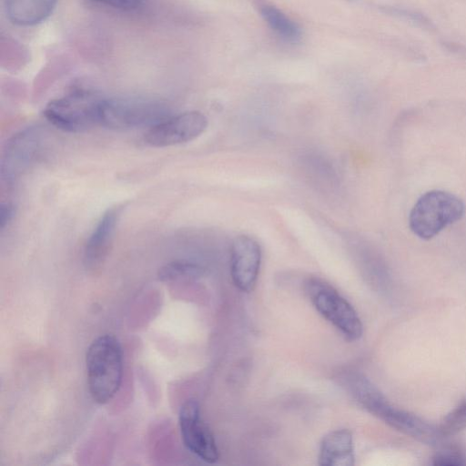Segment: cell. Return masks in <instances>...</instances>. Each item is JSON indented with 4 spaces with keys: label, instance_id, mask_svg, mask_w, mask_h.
I'll list each match as a JSON object with an SVG mask.
<instances>
[{
    "label": "cell",
    "instance_id": "5bb4252c",
    "mask_svg": "<svg viewBox=\"0 0 466 466\" xmlns=\"http://www.w3.org/2000/svg\"><path fill=\"white\" fill-rule=\"evenodd\" d=\"M58 0H5L9 20L18 25H33L50 15Z\"/></svg>",
    "mask_w": 466,
    "mask_h": 466
},
{
    "label": "cell",
    "instance_id": "30bf717a",
    "mask_svg": "<svg viewBox=\"0 0 466 466\" xmlns=\"http://www.w3.org/2000/svg\"><path fill=\"white\" fill-rule=\"evenodd\" d=\"M122 206L106 209L89 235L83 251L84 265L88 269L99 268L110 250L116 229L122 213Z\"/></svg>",
    "mask_w": 466,
    "mask_h": 466
},
{
    "label": "cell",
    "instance_id": "ffe728a7",
    "mask_svg": "<svg viewBox=\"0 0 466 466\" xmlns=\"http://www.w3.org/2000/svg\"><path fill=\"white\" fill-rule=\"evenodd\" d=\"M16 213L15 206L13 203H2L0 207V228L1 231H4L6 227H8Z\"/></svg>",
    "mask_w": 466,
    "mask_h": 466
},
{
    "label": "cell",
    "instance_id": "52a82bcc",
    "mask_svg": "<svg viewBox=\"0 0 466 466\" xmlns=\"http://www.w3.org/2000/svg\"><path fill=\"white\" fill-rule=\"evenodd\" d=\"M207 127L208 119L201 112H183L169 116L149 127L144 140L154 147L181 145L198 137Z\"/></svg>",
    "mask_w": 466,
    "mask_h": 466
},
{
    "label": "cell",
    "instance_id": "3957f363",
    "mask_svg": "<svg viewBox=\"0 0 466 466\" xmlns=\"http://www.w3.org/2000/svg\"><path fill=\"white\" fill-rule=\"evenodd\" d=\"M163 102L149 98L102 99L98 126L113 130L148 128L171 116Z\"/></svg>",
    "mask_w": 466,
    "mask_h": 466
},
{
    "label": "cell",
    "instance_id": "ac0fdd59",
    "mask_svg": "<svg viewBox=\"0 0 466 466\" xmlns=\"http://www.w3.org/2000/svg\"><path fill=\"white\" fill-rule=\"evenodd\" d=\"M435 466H466V452L460 447L447 446L432 457Z\"/></svg>",
    "mask_w": 466,
    "mask_h": 466
},
{
    "label": "cell",
    "instance_id": "277c9868",
    "mask_svg": "<svg viewBox=\"0 0 466 466\" xmlns=\"http://www.w3.org/2000/svg\"><path fill=\"white\" fill-rule=\"evenodd\" d=\"M305 292L317 311L350 341L363 333L361 320L353 306L329 283L319 278L305 282Z\"/></svg>",
    "mask_w": 466,
    "mask_h": 466
},
{
    "label": "cell",
    "instance_id": "9c48e42d",
    "mask_svg": "<svg viewBox=\"0 0 466 466\" xmlns=\"http://www.w3.org/2000/svg\"><path fill=\"white\" fill-rule=\"evenodd\" d=\"M261 264V248L256 239L241 235L230 248V274L235 286L243 292L253 290Z\"/></svg>",
    "mask_w": 466,
    "mask_h": 466
},
{
    "label": "cell",
    "instance_id": "8fae6325",
    "mask_svg": "<svg viewBox=\"0 0 466 466\" xmlns=\"http://www.w3.org/2000/svg\"><path fill=\"white\" fill-rule=\"evenodd\" d=\"M339 380L342 387L361 407L381 420H384L393 408L382 392L361 373L347 372Z\"/></svg>",
    "mask_w": 466,
    "mask_h": 466
},
{
    "label": "cell",
    "instance_id": "7c38bea8",
    "mask_svg": "<svg viewBox=\"0 0 466 466\" xmlns=\"http://www.w3.org/2000/svg\"><path fill=\"white\" fill-rule=\"evenodd\" d=\"M410 438L434 447H441L444 437L439 428L408 411L393 407L383 420Z\"/></svg>",
    "mask_w": 466,
    "mask_h": 466
},
{
    "label": "cell",
    "instance_id": "ba28073f",
    "mask_svg": "<svg viewBox=\"0 0 466 466\" xmlns=\"http://www.w3.org/2000/svg\"><path fill=\"white\" fill-rule=\"evenodd\" d=\"M179 426L183 442L188 451L208 463L218 461L219 454L215 439L201 418L196 400H188L182 405Z\"/></svg>",
    "mask_w": 466,
    "mask_h": 466
},
{
    "label": "cell",
    "instance_id": "8992f818",
    "mask_svg": "<svg viewBox=\"0 0 466 466\" xmlns=\"http://www.w3.org/2000/svg\"><path fill=\"white\" fill-rule=\"evenodd\" d=\"M43 133L38 127H28L15 133L5 144L0 162L2 182L12 185L38 158Z\"/></svg>",
    "mask_w": 466,
    "mask_h": 466
},
{
    "label": "cell",
    "instance_id": "2e32d148",
    "mask_svg": "<svg viewBox=\"0 0 466 466\" xmlns=\"http://www.w3.org/2000/svg\"><path fill=\"white\" fill-rule=\"evenodd\" d=\"M262 15L270 27L282 37L289 40L299 37V28L281 11L273 6L265 5L262 7Z\"/></svg>",
    "mask_w": 466,
    "mask_h": 466
},
{
    "label": "cell",
    "instance_id": "4fadbf2b",
    "mask_svg": "<svg viewBox=\"0 0 466 466\" xmlns=\"http://www.w3.org/2000/svg\"><path fill=\"white\" fill-rule=\"evenodd\" d=\"M354 463L353 437L349 430H335L324 436L319 452V465L352 466Z\"/></svg>",
    "mask_w": 466,
    "mask_h": 466
},
{
    "label": "cell",
    "instance_id": "6da1fadb",
    "mask_svg": "<svg viewBox=\"0 0 466 466\" xmlns=\"http://www.w3.org/2000/svg\"><path fill=\"white\" fill-rule=\"evenodd\" d=\"M87 384L92 399L110 401L118 391L123 375V353L118 339L109 334L96 338L86 355Z\"/></svg>",
    "mask_w": 466,
    "mask_h": 466
},
{
    "label": "cell",
    "instance_id": "e0dca14e",
    "mask_svg": "<svg viewBox=\"0 0 466 466\" xmlns=\"http://www.w3.org/2000/svg\"><path fill=\"white\" fill-rule=\"evenodd\" d=\"M444 438L451 437L466 429V400L454 408L438 426Z\"/></svg>",
    "mask_w": 466,
    "mask_h": 466
},
{
    "label": "cell",
    "instance_id": "5b68a950",
    "mask_svg": "<svg viewBox=\"0 0 466 466\" xmlns=\"http://www.w3.org/2000/svg\"><path fill=\"white\" fill-rule=\"evenodd\" d=\"M102 99L91 92L77 90L51 100L43 114L56 128L68 133H81L98 126Z\"/></svg>",
    "mask_w": 466,
    "mask_h": 466
},
{
    "label": "cell",
    "instance_id": "9a60e30c",
    "mask_svg": "<svg viewBox=\"0 0 466 466\" xmlns=\"http://www.w3.org/2000/svg\"><path fill=\"white\" fill-rule=\"evenodd\" d=\"M204 268L194 262L187 260H175L163 266L158 271V278L162 281H174L195 279L201 276Z\"/></svg>",
    "mask_w": 466,
    "mask_h": 466
},
{
    "label": "cell",
    "instance_id": "7a4b0ae2",
    "mask_svg": "<svg viewBox=\"0 0 466 466\" xmlns=\"http://www.w3.org/2000/svg\"><path fill=\"white\" fill-rule=\"evenodd\" d=\"M465 213V205L448 191L433 189L421 195L409 216V227L418 238L428 240L448 226L459 221Z\"/></svg>",
    "mask_w": 466,
    "mask_h": 466
},
{
    "label": "cell",
    "instance_id": "d6986e66",
    "mask_svg": "<svg viewBox=\"0 0 466 466\" xmlns=\"http://www.w3.org/2000/svg\"><path fill=\"white\" fill-rule=\"evenodd\" d=\"M97 4L121 10V11H134L139 8L142 5V0H91Z\"/></svg>",
    "mask_w": 466,
    "mask_h": 466
}]
</instances>
